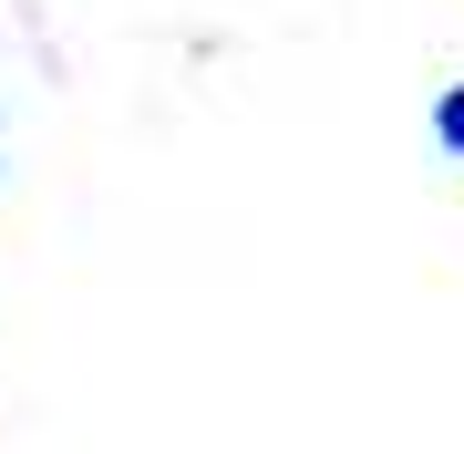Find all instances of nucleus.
I'll use <instances>...</instances> for the list:
<instances>
[{
  "label": "nucleus",
  "instance_id": "1",
  "mask_svg": "<svg viewBox=\"0 0 464 454\" xmlns=\"http://www.w3.org/2000/svg\"><path fill=\"white\" fill-rule=\"evenodd\" d=\"M433 145H444V155H464V83H444V93H433Z\"/></svg>",
  "mask_w": 464,
  "mask_h": 454
}]
</instances>
